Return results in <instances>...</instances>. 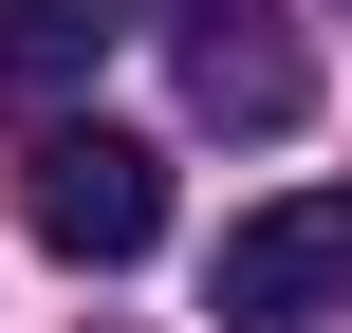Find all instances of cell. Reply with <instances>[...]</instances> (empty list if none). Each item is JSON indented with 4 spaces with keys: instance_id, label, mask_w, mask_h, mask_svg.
Returning <instances> with one entry per match:
<instances>
[{
    "instance_id": "obj_1",
    "label": "cell",
    "mask_w": 352,
    "mask_h": 333,
    "mask_svg": "<svg viewBox=\"0 0 352 333\" xmlns=\"http://www.w3.org/2000/svg\"><path fill=\"white\" fill-rule=\"evenodd\" d=\"M167 74H186V130H241V148L316 130V37L278 0H167Z\"/></svg>"
},
{
    "instance_id": "obj_3",
    "label": "cell",
    "mask_w": 352,
    "mask_h": 333,
    "mask_svg": "<svg viewBox=\"0 0 352 333\" xmlns=\"http://www.w3.org/2000/svg\"><path fill=\"white\" fill-rule=\"evenodd\" d=\"M204 315H223V333H316V315H352V185L241 204L223 260H204Z\"/></svg>"
},
{
    "instance_id": "obj_2",
    "label": "cell",
    "mask_w": 352,
    "mask_h": 333,
    "mask_svg": "<svg viewBox=\"0 0 352 333\" xmlns=\"http://www.w3.org/2000/svg\"><path fill=\"white\" fill-rule=\"evenodd\" d=\"M19 222H37L74 278H130V260L167 241V148H130V130H37V148H19Z\"/></svg>"
},
{
    "instance_id": "obj_4",
    "label": "cell",
    "mask_w": 352,
    "mask_h": 333,
    "mask_svg": "<svg viewBox=\"0 0 352 333\" xmlns=\"http://www.w3.org/2000/svg\"><path fill=\"white\" fill-rule=\"evenodd\" d=\"M130 37V0H0V93H74Z\"/></svg>"
}]
</instances>
